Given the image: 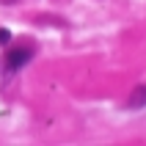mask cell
<instances>
[{
	"label": "cell",
	"mask_w": 146,
	"mask_h": 146,
	"mask_svg": "<svg viewBox=\"0 0 146 146\" xmlns=\"http://www.w3.org/2000/svg\"><path fill=\"white\" fill-rule=\"evenodd\" d=\"M31 58H33V50L31 47H14V50H8L6 55H3V64H0V66H3L6 72L14 74L17 69H22Z\"/></svg>",
	"instance_id": "1"
},
{
	"label": "cell",
	"mask_w": 146,
	"mask_h": 146,
	"mask_svg": "<svg viewBox=\"0 0 146 146\" xmlns=\"http://www.w3.org/2000/svg\"><path fill=\"white\" fill-rule=\"evenodd\" d=\"M14 3H19V0H0V6H14Z\"/></svg>",
	"instance_id": "4"
},
{
	"label": "cell",
	"mask_w": 146,
	"mask_h": 146,
	"mask_svg": "<svg viewBox=\"0 0 146 146\" xmlns=\"http://www.w3.org/2000/svg\"><path fill=\"white\" fill-rule=\"evenodd\" d=\"M127 108H130V110H141V108H146V86H138V88L127 97Z\"/></svg>",
	"instance_id": "2"
},
{
	"label": "cell",
	"mask_w": 146,
	"mask_h": 146,
	"mask_svg": "<svg viewBox=\"0 0 146 146\" xmlns=\"http://www.w3.org/2000/svg\"><path fill=\"white\" fill-rule=\"evenodd\" d=\"M8 41H11V31L0 28V44H8Z\"/></svg>",
	"instance_id": "3"
}]
</instances>
